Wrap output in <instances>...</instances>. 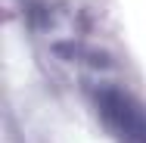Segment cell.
<instances>
[{
	"mask_svg": "<svg viewBox=\"0 0 146 143\" xmlns=\"http://www.w3.org/2000/svg\"><path fill=\"white\" fill-rule=\"evenodd\" d=\"M100 118L121 143H146V106L118 87H100L93 93Z\"/></svg>",
	"mask_w": 146,
	"mask_h": 143,
	"instance_id": "1",
	"label": "cell"
},
{
	"mask_svg": "<svg viewBox=\"0 0 146 143\" xmlns=\"http://www.w3.org/2000/svg\"><path fill=\"white\" fill-rule=\"evenodd\" d=\"M59 56H75V59H90V65H112L106 53H93V50H84V47H68V44H56L53 47Z\"/></svg>",
	"mask_w": 146,
	"mask_h": 143,
	"instance_id": "2",
	"label": "cell"
}]
</instances>
